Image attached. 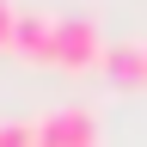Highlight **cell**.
I'll return each mask as SVG.
<instances>
[{"mask_svg": "<svg viewBox=\"0 0 147 147\" xmlns=\"http://www.w3.org/2000/svg\"><path fill=\"white\" fill-rule=\"evenodd\" d=\"M104 43L110 37L98 31L92 12H74V18H55V43H49V67H67V74H86L104 61Z\"/></svg>", "mask_w": 147, "mask_h": 147, "instance_id": "1", "label": "cell"}, {"mask_svg": "<svg viewBox=\"0 0 147 147\" xmlns=\"http://www.w3.org/2000/svg\"><path fill=\"white\" fill-rule=\"evenodd\" d=\"M31 129H37V147H98V135H104L92 104H55Z\"/></svg>", "mask_w": 147, "mask_h": 147, "instance_id": "2", "label": "cell"}, {"mask_svg": "<svg viewBox=\"0 0 147 147\" xmlns=\"http://www.w3.org/2000/svg\"><path fill=\"white\" fill-rule=\"evenodd\" d=\"M49 43H55V12H18L6 55H18V61H49Z\"/></svg>", "mask_w": 147, "mask_h": 147, "instance_id": "3", "label": "cell"}, {"mask_svg": "<svg viewBox=\"0 0 147 147\" xmlns=\"http://www.w3.org/2000/svg\"><path fill=\"white\" fill-rule=\"evenodd\" d=\"M110 80H147V43L141 37H123V43H104V61H98Z\"/></svg>", "mask_w": 147, "mask_h": 147, "instance_id": "4", "label": "cell"}, {"mask_svg": "<svg viewBox=\"0 0 147 147\" xmlns=\"http://www.w3.org/2000/svg\"><path fill=\"white\" fill-rule=\"evenodd\" d=\"M0 147H37V129L31 123H0Z\"/></svg>", "mask_w": 147, "mask_h": 147, "instance_id": "5", "label": "cell"}, {"mask_svg": "<svg viewBox=\"0 0 147 147\" xmlns=\"http://www.w3.org/2000/svg\"><path fill=\"white\" fill-rule=\"evenodd\" d=\"M12 25H18V6H12V0H0V49L12 43Z\"/></svg>", "mask_w": 147, "mask_h": 147, "instance_id": "6", "label": "cell"}]
</instances>
